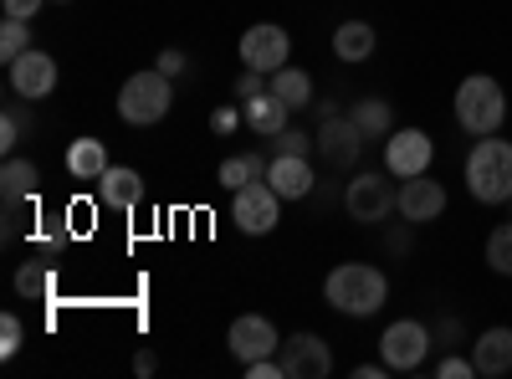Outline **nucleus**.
Wrapping results in <instances>:
<instances>
[{
  "mask_svg": "<svg viewBox=\"0 0 512 379\" xmlns=\"http://www.w3.org/2000/svg\"><path fill=\"white\" fill-rule=\"evenodd\" d=\"M323 298H328L333 313H344V318H374L384 308V298H390V282H384V272L369 267V262H344V267L328 272Z\"/></svg>",
  "mask_w": 512,
  "mask_h": 379,
  "instance_id": "1",
  "label": "nucleus"
},
{
  "mask_svg": "<svg viewBox=\"0 0 512 379\" xmlns=\"http://www.w3.org/2000/svg\"><path fill=\"white\" fill-rule=\"evenodd\" d=\"M456 123L472 139H487V134H497L502 129V118H507V93H502V82L497 77H487V72H472L456 88Z\"/></svg>",
  "mask_w": 512,
  "mask_h": 379,
  "instance_id": "2",
  "label": "nucleus"
},
{
  "mask_svg": "<svg viewBox=\"0 0 512 379\" xmlns=\"http://www.w3.org/2000/svg\"><path fill=\"white\" fill-rule=\"evenodd\" d=\"M466 190L482 205L512 200V144L507 139H477V149L466 154Z\"/></svg>",
  "mask_w": 512,
  "mask_h": 379,
  "instance_id": "3",
  "label": "nucleus"
},
{
  "mask_svg": "<svg viewBox=\"0 0 512 379\" xmlns=\"http://www.w3.org/2000/svg\"><path fill=\"white\" fill-rule=\"evenodd\" d=\"M169 108H175V77H164L159 67L134 72L118 88V118L134 123V129H149V123L169 118Z\"/></svg>",
  "mask_w": 512,
  "mask_h": 379,
  "instance_id": "4",
  "label": "nucleus"
},
{
  "mask_svg": "<svg viewBox=\"0 0 512 379\" xmlns=\"http://www.w3.org/2000/svg\"><path fill=\"white\" fill-rule=\"evenodd\" d=\"M344 210H349V221L359 226H379V221H390L395 210H400V190L390 175H364L344 185Z\"/></svg>",
  "mask_w": 512,
  "mask_h": 379,
  "instance_id": "5",
  "label": "nucleus"
},
{
  "mask_svg": "<svg viewBox=\"0 0 512 379\" xmlns=\"http://www.w3.org/2000/svg\"><path fill=\"white\" fill-rule=\"evenodd\" d=\"M431 344H436V333L425 328L420 318H400V323H390V328L379 333V359L390 364L395 374H410V369L425 364Z\"/></svg>",
  "mask_w": 512,
  "mask_h": 379,
  "instance_id": "6",
  "label": "nucleus"
},
{
  "mask_svg": "<svg viewBox=\"0 0 512 379\" xmlns=\"http://www.w3.org/2000/svg\"><path fill=\"white\" fill-rule=\"evenodd\" d=\"M231 221H236V231H246V236H267V231H277V221H282V195H277L267 180L241 185L236 200H231Z\"/></svg>",
  "mask_w": 512,
  "mask_h": 379,
  "instance_id": "7",
  "label": "nucleus"
},
{
  "mask_svg": "<svg viewBox=\"0 0 512 379\" xmlns=\"http://www.w3.org/2000/svg\"><path fill=\"white\" fill-rule=\"evenodd\" d=\"M292 57V36L277 26V21H256L241 31V67H256V72H282Z\"/></svg>",
  "mask_w": 512,
  "mask_h": 379,
  "instance_id": "8",
  "label": "nucleus"
},
{
  "mask_svg": "<svg viewBox=\"0 0 512 379\" xmlns=\"http://www.w3.org/2000/svg\"><path fill=\"white\" fill-rule=\"evenodd\" d=\"M436 159V139L425 129H395L390 139H384V170L410 180V175H425Z\"/></svg>",
  "mask_w": 512,
  "mask_h": 379,
  "instance_id": "9",
  "label": "nucleus"
},
{
  "mask_svg": "<svg viewBox=\"0 0 512 379\" xmlns=\"http://www.w3.org/2000/svg\"><path fill=\"white\" fill-rule=\"evenodd\" d=\"M282 369L287 379H328L333 374V349L323 333H287L282 339Z\"/></svg>",
  "mask_w": 512,
  "mask_h": 379,
  "instance_id": "10",
  "label": "nucleus"
},
{
  "mask_svg": "<svg viewBox=\"0 0 512 379\" xmlns=\"http://www.w3.org/2000/svg\"><path fill=\"white\" fill-rule=\"evenodd\" d=\"M364 134H359V123L349 118V113H333V118H323L318 123V154L333 164V170H354L359 164V154H364Z\"/></svg>",
  "mask_w": 512,
  "mask_h": 379,
  "instance_id": "11",
  "label": "nucleus"
},
{
  "mask_svg": "<svg viewBox=\"0 0 512 379\" xmlns=\"http://www.w3.org/2000/svg\"><path fill=\"white\" fill-rule=\"evenodd\" d=\"M57 57H47V52H21L16 62H11V93L16 98H26V103H41V98H52L57 93Z\"/></svg>",
  "mask_w": 512,
  "mask_h": 379,
  "instance_id": "12",
  "label": "nucleus"
},
{
  "mask_svg": "<svg viewBox=\"0 0 512 379\" xmlns=\"http://www.w3.org/2000/svg\"><path fill=\"white\" fill-rule=\"evenodd\" d=\"M226 344H231L236 364L267 359V354H277V349H282V339H277L272 318H262V313H241V318H236V323L226 328Z\"/></svg>",
  "mask_w": 512,
  "mask_h": 379,
  "instance_id": "13",
  "label": "nucleus"
},
{
  "mask_svg": "<svg viewBox=\"0 0 512 379\" xmlns=\"http://www.w3.org/2000/svg\"><path fill=\"white\" fill-rule=\"evenodd\" d=\"M441 210H446V185L431 180V175H410L400 185V216L410 226H425V221H441Z\"/></svg>",
  "mask_w": 512,
  "mask_h": 379,
  "instance_id": "14",
  "label": "nucleus"
},
{
  "mask_svg": "<svg viewBox=\"0 0 512 379\" xmlns=\"http://www.w3.org/2000/svg\"><path fill=\"white\" fill-rule=\"evenodd\" d=\"M267 185H272L282 200H308V195H313V185H318L313 159H308V154H272Z\"/></svg>",
  "mask_w": 512,
  "mask_h": 379,
  "instance_id": "15",
  "label": "nucleus"
},
{
  "mask_svg": "<svg viewBox=\"0 0 512 379\" xmlns=\"http://www.w3.org/2000/svg\"><path fill=\"white\" fill-rule=\"evenodd\" d=\"M144 200V175L128 170V164H108L103 180H98V205L108 210H134Z\"/></svg>",
  "mask_w": 512,
  "mask_h": 379,
  "instance_id": "16",
  "label": "nucleus"
},
{
  "mask_svg": "<svg viewBox=\"0 0 512 379\" xmlns=\"http://www.w3.org/2000/svg\"><path fill=\"white\" fill-rule=\"evenodd\" d=\"M241 113H246V129L256 134V139H277L287 123H292V108L267 88L262 98H251V103H241Z\"/></svg>",
  "mask_w": 512,
  "mask_h": 379,
  "instance_id": "17",
  "label": "nucleus"
},
{
  "mask_svg": "<svg viewBox=\"0 0 512 379\" xmlns=\"http://www.w3.org/2000/svg\"><path fill=\"white\" fill-rule=\"evenodd\" d=\"M472 364L487 379L512 374V328H487L482 339H472Z\"/></svg>",
  "mask_w": 512,
  "mask_h": 379,
  "instance_id": "18",
  "label": "nucleus"
},
{
  "mask_svg": "<svg viewBox=\"0 0 512 379\" xmlns=\"http://www.w3.org/2000/svg\"><path fill=\"white\" fill-rule=\"evenodd\" d=\"M374 47H379V36H374L369 21H344V26L333 31V57H338V62H349V67L369 62Z\"/></svg>",
  "mask_w": 512,
  "mask_h": 379,
  "instance_id": "19",
  "label": "nucleus"
},
{
  "mask_svg": "<svg viewBox=\"0 0 512 379\" xmlns=\"http://www.w3.org/2000/svg\"><path fill=\"white\" fill-rule=\"evenodd\" d=\"M349 118L359 123V134H364L369 144H384V139L395 134V108H390V98H354Z\"/></svg>",
  "mask_w": 512,
  "mask_h": 379,
  "instance_id": "20",
  "label": "nucleus"
},
{
  "mask_svg": "<svg viewBox=\"0 0 512 379\" xmlns=\"http://www.w3.org/2000/svg\"><path fill=\"white\" fill-rule=\"evenodd\" d=\"M108 144L103 139H72V149H67V175L72 180H103V170H108Z\"/></svg>",
  "mask_w": 512,
  "mask_h": 379,
  "instance_id": "21",
  "label": "nucleus"
},
{
  "mask_svg": "<svg viewBox=\"0 0 512 379\" xmlns=\"http://www.w3.org/2000/svg\"><path fill=\"white\" fill-rule=\"evenodd\" d=\"M31 129H36V118H31V103L26 98H16L11 93V103H6V113H0V149H6V159L31 139Z\"/></svg>",
  "mask_w": 512,
  "mask_h": 379,
  "instance_id": "22",
  "label": "nucleus"
},
{
  "mask_svg": "<svg viewBox=\"0 0 512 379\" xmlns=\"http://www.w3.org/2000/svg\"><path fill=\"white\" fill-rule=\"evenodd\" d=\"M272 93H277L292 113H303V108L318 103V98H313V77H308L303 67H292V62H287L282 72H272Z\"/></svg>",
  "mask_w": 512,
  "mask_h": 379,
  "instance_id": "23",
  "label": "nucleus"
},
{
  "mask_svg": "<svg viewBox=\"0 0 512 379\" xmlns=\"http://www.w3.org/2000/svg\"><path fill=\"white\" fill-rule=\"evenodd\" d=\"M16 292H21L26 303H47L52 292H57L52 262H26V267H16Z\"/></svg>",
  "mask_w": 512,
  "mask_h": 379,
  "instance_id": "24",
  "label": "nucleus"
},
{
  "mask_svg": "<svg viewBox=\"0 0 512 379\" xmlns=\"http://www.w3.org/2000/svg\"><path fill=\"white\" fill-rule=\"evenodd\" d=\"M36 164L31 159H21V154H11L6 159V170H0V195H6V200H31L36 195Z\"/></svg>",
  "mask_w": 512,
  "mask_h": 379,
  "instance_id": "25",
  "label": "nucleus"
},
{
  "mask_svg": "<svg viewBox=\"0 0 512 379\" xmlns=\"http://www.w3.org/2000/svg\"><path fill=\"white\" fill-rule=\"evenodd\" d=\"M487 267L497 277H512V221L492 226V236H487Z\"/></svg>",
  "mask_w": 512,
  "mask_h": 379,
  "instance_id": "26",
  "label": "nucleus"
},
{
  "mask_svg": "<svg viewBox=\"0 0 512 379\" xmlns=\"http://www.w3.org/2000/svg\"><path fill=\"white\" fill-rule=\"evenodd\" d=\"M21 52H31V21H11L6 16V26H0V57L16 62Z\"/></svg>",
  "mask_w": 512,
  "mask_h": 379,
  "instance_id": "27",
  "label": "nucleus"
},
{
  "mask_svg": "<svg viewBox=\"0 0 512 379\" xmlns=\"http://www.w3.org/2000/svg\"><path fill=\"white\" fill-rule=\"evenodd\" d=\"M267 149H272V154H308V159H313L318 134H303V129H292V123H287V129H282L277 139H267Z\"/></svg>",
  "mask_w": 512,
  "mask_h": 379,
  "instance_id": "28",
  "label": "nucleus"
},
{
  "mask_svg": "<svg viewBox=\"0 0 512 379\" xmlns=\"http://www.w3.org/2000/svg\"><path fill=\"white\" fill-rule=\"evenodd\" d=\"M216 180L236 195L241 185H251V164H246V154H231V159H221V170H216Z\"/></svg>",
  "mask_w": 512,
  "mask_h": 379,
  "instance_id": "29",
  "label": "nucleus"
},
{
  "mask_svg": "<svg viewBox=\"0 0 512 379\" xmlns=\"http://www.w3.org/2000/svg\"><path fill=\"white\" fill-rule=\"evenodd\" d=\"M272 88V77L267 72H256V67H241V77H236V103H251V98H262Z\"/></svg>",
  "mask_w": 512,
  "mask_h": 379,
  "instance_id": "30",
  "label": "nucleus"
},
{
  "mask_svg": "<svg viewBox=\"0 0 512 379\" xmlns=\"http://www.w3.org/2000/svg\"><path fill=\"white\" fill-rule=\"evenodd\" d=\"M21 344H26V323H21L16 313H6V318H0V354L16 359V354H21Z\"/></svg>",
  "mask_w": 512,
  "mask_h": 379,
  "instance_id": "31",
  "label": "nucleus"
},
{
  "mask_svg": "<svg viewBox=\"0 0 512 379\" xmlns=\"http://www.w3.org/2000/svg\"><path fill=\"white\" fill-rule=\"evenodd\" d=\"M241 123H246V113H241L236 103H226V108L210 113V134H221V139H226V134H236V129H241Z\"/></svg>",
  "mask_w": 512,
  "mask_h": 379,
  "instance_id": "32",
  "label": "nucleus"
},
{
  "mask_svg": "<svg viewBox=\"0 0 512 379\" xmlns=\"http://www.w3.org/2000/svg\"><path fill=\"white\" fill-rule=\"evenodd\" d=\"M436 379H477V364H472V359H461V354H441Z\"/></svg>",
  "mask_w": 512,
  "mask_h": 379,
  "instance_id": "33",
  "label": "nucleus"
},
{
  "mask_svg": "<svg viewBox=\"0 0 512 379\" xmlns=\"http://www.w3.org/2000/svg\"><path fill=\"white\" fill-rule=\"evenodd\" d=\"M154 67H159V72H164V77H185V72H190V57H185V52H180V47H164V52H159V62H154Z\"/></svg>",
  "mask_w": 512,
  "mask_h": 379,
  "instance_id": "34",
  "label": "nucleus"
},
{
  "mask_svg": "<svg viewBox=\"0 0 512 379\" xmlns=\"http://www.w3.org/2000/svg\"><path fill=\"white\" fill-rule=\"evenodd\" d=\"M31 236H36V246H41V251H47V262H52V251L62 246V226H57V221H41Z\"/></svg>",
  "mask_w": 512,
  "mask_h": 379,
  "instance_id": "35",
  "label": "nucleus"
},
{
  "mask_svg": "<svg viewBox=\"0 0 512 379\" xmlns=\"http://www.w3.org/2000/svg\"><path fill=\"white\" fill-rule=\"evenodd\" d=\"M431 333H436V344H441V349H451V344H461V339H466V328H461V318H441V323H436Z\"/></svg>",
  "mask_w": 512,
  "mask_h": 379,
  "instance_id": "36",
  "label": "nucleus"
},
{
  "mask_svg": "<svg viewBox=\"0 0 512 379\" xmlns=\"http://www.w3.org/2000/svg\"><path fill=\"white\" fill-rule=\"evenodd\" d=\"M41 6H47V0H6V16L11 21H36Z\"/></svg>",
  "mask_w": 512,
  "mask_h": 379,
  "instance_id": "37",
  "label": "nucleus"
},
{
  "mask_svg": "<svg viewBox=\"0 0 512 379\" xmlns=\"http://www.w3.org/2000/svg\"><path fill=\"white\" fill-rule=\"evenodd\" d=\"M21 210H26V200H6V241H16V236L26 231V221H21Z\"/></svg>",
  "mask_w": 512,
  "mask_h": 379,
  "instance_id": "38",
  "label": "nucleus"
},
{
  "mask_svg": "<svg viewBox=\"0 0 512 379\" xmlns=\"http://www.w3.org/2000/svg\"><path fill=\"white\" fill-rule=\"evenodd\" d=\"M246 164H251V180H267V170H272V159L262 149H246Z\"/></svg>",
  "mask_w": 512,
  "mask_h": 379,
  "instance_id": "39",
  "label": "nucleus"
},
{
  "mask_svg": "<svg viewBox=\"0 0 512 379\" xmlns=\"http://www.w3.org/2000/svg\"><path fill=\"white\" fill-rule=\"evenodd\" d=\"M384 246H390V251H395V257H405V251H410V226H400V231H390V236H384Z\"/></svg>",
  "mask_w": 512,
  "mask_h": 379,
  "instance_id": "40",
  "label": "nucleus"
},
{
  "mask_svg": "<svg viewBox=\"0 0 512 379\" xmlns=\"http://www.w3.org/2000/svg\"><path fill=\"white\" fill-rule=\"evenodd\" d=\"M384 374H395L384 359H379V364H359V369H354V379H384Z\"/></svg>",
  "mask_w": 512,
  "mask_h": 379,
  "instance_id": "41",
  "label": "nucleus"
},
{
  "mask_svg": "<svg viewBox=\"0 0 512 379\" xmlns=\"http://www.w3.org/2000/svg\"><path fill=\"white\" fill-rule=\"evenodd\" d=\"M154 369H159L154 349H139V354H134V374H154Z\"/></svg>",
  "mask_w": 512,
  "mask_h": 379,
  "instance_id": "42",
  "label": "nucleus"
}]
</instances>
